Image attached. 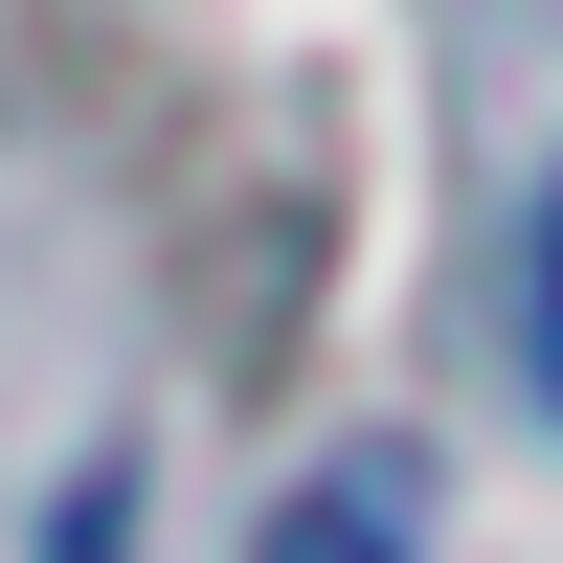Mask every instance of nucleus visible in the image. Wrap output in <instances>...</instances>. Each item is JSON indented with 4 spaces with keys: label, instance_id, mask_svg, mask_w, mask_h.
Segmentation results:
<instances>
[{
    "label": "nucleus",
    "instance_id": "1",
    "mask_svg": "<svg viewBox=\"0 0 563 563\" xmlns=\"http://www.w3.org/2000/svg\"><path fill=\"white\" fill-rule=\"evenodd\" d=\"M271 563H406V474H384V451L294 474V496H271Z\"/></svg>",
    "mask_w": 563,
    "mask_h": 563
},
{
    "label": "nucleus",
    "instance_id": "2",
    "mask_svg": "<svg viewBox=\"0 0 563 563\" xmlns=\"http://www.w3.org/2000/svg\"><path fill=\"white\" fill-rule=\"evenodd\" d=\"M68 563H135V474H90V496H68Z\"/></svg>",
    "mask_w": 563,
    "mask_h": 563
},
{
    "label": "nucleus",
    "instance_id": "3",
    "mask_svg": "<svg viewBox=\"0 0 563 563\" xmlns=\"http://www.w3.org/2000/svg\"><path fill=\"white\" fill-rule=\"evenodd\" d=\"M541 406H563V225H541Z\"/></svg>",
    "mask_w": 563,
    "mask_h": 563
}]
</instances>
